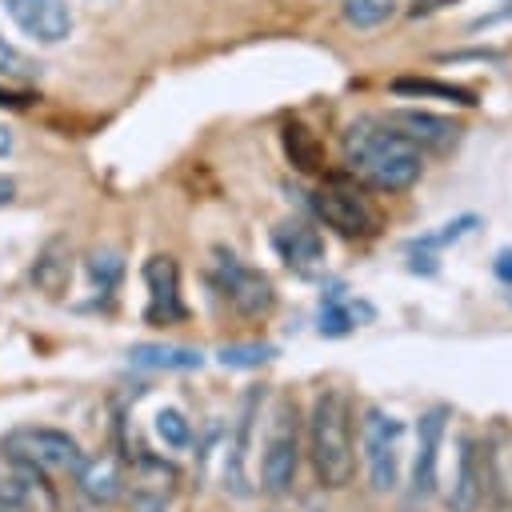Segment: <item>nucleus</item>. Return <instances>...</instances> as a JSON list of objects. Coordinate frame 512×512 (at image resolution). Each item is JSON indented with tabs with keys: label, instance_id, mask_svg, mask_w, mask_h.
Instances as JSON below:
<instances>
[{
	"label": "nucleus",
	"instance_id": "f03ea898",
	"mask_svg": "<svg viewBox=\"0 0 512 512\" xmlns=\"http://www.w3.org/2000/svg\"><path fill=\"white\" fill-rule=\"evenodd\" d=\"M308 456L324 488H344L356 472L352 452V400L340 388H320L308 412Z\"/></svg>",
	"mask_w": 512,
	"mask_h": 512
},
{
	"label": "nucleus",
	"instance_id": "2f4dec72",
	"mask_svg": "<svg viewBox=\"0 0 512 512\" xmlns=\"http://www.w3.org/2000/svg\"><path fill=\"white\" fill-rule=\"evenodd\" d=\"M12 144H16V136H12V128H4V124H0V160H4L8 152H12Z\"/></svg>",
	"mask_w": 512,
	"mask_h": 512
},
{
	"label": "nucleus",
	"instance_id": "f3484780",
	"mask_svg": "<svg viewBox=\"0 0 512 512\" xmlns=\"http://www.w3.org/2000/svg\"><path fill=\"white\" fill-rule=\"evenodd\" d=\"M128 364L148 368V372H196V368H204V352H196L188 344H132Z\"/></svg>",
	"mask_w": 512,
	"mask_h": 512
},
{
	"label": "nucleus",
	"instance_id": "4be33fe9",
	"mask_svg": "<svg viewBox=\"0 0 512 512\" xmlns=\"http://www.w3.org/2000/svg\"><path fill=\"white\" fill-rule=\"evenodd\" d=\"M476 228H480V216H476V212H464V216H456V220H448V224H440V228H432V232L408 240V252H436V248H448V244L464 240V236L476 232Z\"/></svg>",
	"mask_w": 512,
	"mask_h": 512
},
{
	"label": "nucleus",
	"instance_id": "b1692460",
	"mask_svg": "<svg viewBox=\"0 0 512 512\" xmlns=\"http://www.w3.org/2000/svg\"><path fill=\"white\" fill-rule=\"evenodd\" d=\"M156 436L164 440V448L180 452V448L192 444V424L184 420V412H176V408H160V412H156Z\"/></svg>",
	"mask_w": 512,
	"mask_h": 512
},
{
	"label": "nucleus",
	"instance_id": "7ed1b4c3",
	"mask_svg": "<svg viewBox=\"0 0 512 512\" xmlns=\"http://www.w3.org/2000/svg\"><path fill=\"white\" fill-rule=\"evenodd\" d=\"M0 452H4L8 464H24V468H36V472H68V476H76L80 464L88 460L80 452L76 436H68L64 428H44V424L12 428L0 440Z\"/></svg>",
	"mask_w": 512,
	"mask_h": 512
},
{
	"label": "nucleus",
	"instance_id": "a878e982",
	"mask_svg": "<svg viewBox=\"0 0 512 512\" xmlns=\"http://www.w3.org/2000/svg\"><path fill=\"white\" fill-rule=\"evenodd\" d=\"M392 16V0H344V20L356 28H372Z\"/></svg>",
	"mask_w": 512,
	"mask_h": 512
},
{
	"label": "nucleus",
	"instance_id": "39448f33",
	"mask_svg": "<svg viewBox=\"0 0 512 512\" xmlns=\"http://www.w3.org/2000/svg\"><path fill=\"white\" fill-rule=\"evenodd\" d=\"M212 284H216V292L228 300V308L240 312V316H248V320H260V316H268V312L276 308V288H272V280H268L260 268L236 260V256L224 252V248H216Z\"/></svg>",
	"mask_w": 512,
	"mask_h": 512
},
{
	"label": "nucleus",
	"instance_id": "9d476101",
	"mask_svg": "<svg viewBox=\"0 0 512 512\" xmlns=\"http://www.w3.org/2000/svg\"><path fill=\"white\" fill-rule=\"evenodd\" d=\"M12 24L36 44H60L72 36V8L68 0H0Z\"/></svg>",
	"mask_w": 512,
	"mask_h": 512
},
{
	"label": "nucleus",
	"instance_id": "7c9ffc66",
	"mask_svg": "<svg viewBox=\"0 0 512 512\" xmlns=\"http://www.w3.org/2000/svg\"><path fill=\"white\" fill-rule=\"evenodd\" d=\"M12 196H16V184H12L8 176H0V208H4V204H12Z\"/></svg>",
	"mask_w": 512,
	"mask_h": 512
},
{
	"label": "nucleus",
	"instance_id": "cd10ccee",
	"mask_svg": "<svg viewBox=\"0 0 512 512\" xmlns=\"http://www.w3.org/2000/svg\"><path fill=\"white\" fill-rule=\"evenodd\" d=\"M492 276H496L500 284L512 288V248H500V252H496V260H492Z\"/></svg>",
	"mask_w": 512,
	"mask_h": 512
},
{
	"label": "nucleus",
	"instance_id": "5701e85b",
	"mask_svg": "<svg viewBox=\"0 0 512 512\" xmlns=\"http://www.w3.org/2000/svg\"><path fill=\"white\" fill-rule=\"evenodd\" d=\"M272 356H276V344H264V340H232L216 348V360L224 368H260Z\"/></svg>",
	"mask_w": 512,
	"mask_h": 512
},
{
	"label": "nucleus",
	"instance_id": "423d86ee",
	"mask_svg": "<svg viewBox=\"0 0 512 512\" xmlns=\"http://www.w3.org/2000/svg\"><path fill=\"white\" fill-rule=\"evenodd\" d=\"M400 436H404V420H396L376 404L364 408L360 444H364V468L376 492H396L400 484Z\"/></svg>",
	"mask_w": 512,
	"mask_h": 512
},
{
	"label": "nucleus",
	"instance_id": "393cba45",
	"mask_svg": "<svg viewBox=\"0 0 512 512\" xmlns=\"http://www.w3.org/2000/svg\"><path fill=\"white\" fill-rule=\"evenodd\" d=\"M88 276H92V284L100 288V292H116V284H120V276H124V264H120V256L116 252H96V256H88Z\"/></svg>",
	"mask_w": 512,
	"mask_h": 512
},
{
	"label": "nucleus",
	"instance_id": "20e7f679",
	"mask_svg": "<svg viewBox=\"0 0 512 512\" xmlns=\"http://www.w3.org/2000/svg\"><path fill=\"white\" fill-rule=\"evenodd\" d=\"M300 468V408L292 396H280L268 416V440L260 456V484L268 496H284L296 484Z\"/></svg>",
	"mask_w": 512,
	"mask_h": 512
},
{
	"label": "nucleus",
	"instance_id": "412c9836",
	"mask_svg": "<svg viewBox=\"0 0 512 512\" xmlns=\"http://www.w3.org/2000/svg\"><path fill=\"white\" fill-rule=\"evenodd\" d=\"M392 92L396 96H440V100H452V104H476V96L468 88L428 80V76H400V80H392Z\"/></svg>",
	"mask_w": 512,
	"mask_h": 512
},
{
	"label": "nucleus",
	"instance_id": "aec40b11",
	"mask_svg": "<svg viewBox=\"0 0 512 512\" xmlns=\"http://www.w3.org/2000/svg\"><path fill=\"white\" fill-rule=\"evenodd\" d=\"M280 144H284V156L292 160L296 172H324V148H320V140L304 124L288 120L280 128Z\"/></svg>",
	"mask_w": 512,
	"mask_h": 512
},
{
	"label": "nucleus",
	"instance_id": "ddd939ff",
	"mask_svg": "<svg viewBox=\"0 0 512 512\" xmlns=\"http://www.w3.org/2000/svg\"><path fill=\"white\" fill-rule=\"evenodd\" d=\"M260 400L264 392L252 388L240 404V416H236V432H232V448L224 456V488L232 496H252L248 488V472H244V460H248V444H252V424H256V412H260Z\"/></svg>",
	"mask_w": 512,
	"mask_h": 512
},
{
	"label": "nucleus",
	"instance_id": "f8f14e48",
	"mask_svg": "<svg viewBox=\"0 0 512 512\" xmlns=\"http://www.w3.org/2000/svg\"><path fill=\"white\" fill-rule=\"evenodd\" d=\"M384 124H392L400 136H408L420 152L424 148L448 152L460 140V124H452L448 116H436V112H420V108H396L384 116Z\"/></svg>",
	"mask_w": 512,
	"mask_h": 512
},
{
	"label": "nucleus",
	"instance_id": "1a4fd4ad",
	"mask_svg": "<svg viewBox=\"0 0 512 512\" xmlns=\"http://www.w3.org/2000/svg\"><path fill=\"white\" fill-rule=\"evenodd\" d=\"M144 288H148V304H144V320L148 324H180L188 316L184 300H180V268L172 256H148L144 268Z\"/></svg>",
	"mask_w": 512,
	"mask_h": 512
},
{
	"label": "nucleus",
	"instance_id": "2eb2a0df",
	"mask_svg": "<svg viewBox=\"0 0 512 512\" xmlns=\"http://www.w3.org/2000/svg\"><path fill=\"white\" fill-rule=\"evenodd\" d=\"M272 248H276V256H280L288 268H296V272H308V268H316V264L324 260V240H320V232H316L312 224H304V220H284V224H276V228H272Z\"/></svg>",
	"mask_w": 512,
	"mask_h": 512
},
{
	"label": "nucleus",
	"instance_id": "c85d7f7f",
	"mask_svg": "<svg viewBox=\"0 0 512 512\" xmlns=\"http://www.w3.org/2000/svg\"><path fill=\"white\" fill-rule=\"evenodd\" d=\"M448 4H456V0H412V4H408V12H412V16H432V12L448 8Z\"/></svg>",
	"mask_w": 512,
	"mask_h": 512
},
{
	"label": "nucleus",
	"instance_id": "a211bd4d",
	"mask_svg": "<svg viewBox=\"0 0 512 512\" xmlns=\"http://www.w3.org/2000/svg\"><path fill=\"white\" fill-rule=\"evenodd\" d=\"M68 280H72V244L64 236H56L40 248L36 264H32V284L48 296H60L68 288Z\"/></svg>",
	"mask_w": 512,
	"mask_h": 512
},
{
	"label": "nucleus",
	"instance_id": "4468645a",
	"mask_svg": "<svg viewBox=\"0 0 512 512\" xmlns=\"http://www.w3.org/2000/svg\"><path fill=\"white\" fill-rule=\"evenodd\" d=\"M372 320H376V308H372L368 300H356V296H348L340 284H332V288L324 292V300H320L316 328H320V336L340 340V336H348L352 328L372 324Z\"/></svg>",
	"mask_w": 512,
	"mask_h": 512
},
{
	"label": "nucleus",
	"instance_id": "473e14b6",
	"mask_svg": "<svg viewBox=\"0 0 512 512\" xmlns=\"http://www.w3.org/2000/svg\"><path fill=\"white\" fill-rule=\"evenodd\" d=\"M508 304H512V296H508Z\"/></svg>",
	"mask_w": 512,
	"mask_h": 512
},
{
	"label": "nucleus",
	"instance_id": "6e6552de",
	"mask_svg": "<svg viewBox=\"0 0 512 512\" xmlns=\"http://www.w3.org/2000/svg\"><path fill=\"white\" fill-rule=\"evenodd\" d=\"M448 404H432L428 412H420L416 420V460H412V480H408V500L420 504L436 492V460H440V444L448 432Z\"/></svg>",
	"mask_w": 512,
	"mask_h": 512
},
{
	"label": "nucleus",
	"instance_id": "6ab92c4d",
	"mask_svg": "<svg viewBox=\"0 0 512 512\" xmlns=\"http://www.w3.org/2000/svg\"><path fill=\"white\" fill-rule=\"evenodd\" d=\"M76 488L84 492V500H92V504H112L120 492H124V476H120V468H116V460H108V456H100V460H84L80 464V472H76Z\"/></svg>",
	"mask_w": 512,
	"mask_h": 512
},
{
	"label": "nucleus",
	"instance_id": "0eeeda50",
	"mask_svg": "<svg viewBox=\"0 0 512 512\" xmlns=\"http://www.w3.org/2000/svg\"><path fill=\"white\" fill-rule=\"evenodd\" d=\"M308 204H312V212H316L328 228H336L340 236H376V232H380V216H376V208L368 204V196H360L356 188H348V184H340V180H328L324 188H316V192L308 196Z\"/></svg>",
	"mask_w": 512,
	"mask_h": 512
},
{
	"label": "nucleus",
	"instance_id": "9b49d317",
	"mask_svg": "<svg viewBox=\"0 0 512 512\" xmlns=\"http://www.w3.org/2000/svg\"><path fill=\"white\" fill-rule=\"evenodd\" d=\"M176 492V468L160 456L140 452L132 464V512H168Z\"/></svg>",
	"mask_w": 512,
	"mask_h": 512
},
{
	"label": "nucleus",
	"instance_id": "f257e3e1",
	"mask_svg": "<svg viewBox=\"0 0 512 512\" xmlns=\"http://www.w3.org/2000/svg\"><path fill=\"white\" fill-rule=\"evenodd\" d=\"M340 148H344V164L368 188H380V192H404L424 172V152L408 136H400L392 124L372 116L352 120L344 128Z\"/></svg>",
	"mask_w": 512,
	"mask_h": 512
},
{
	"label": "nucleus",
	"instance_id": "dca6fc26",
	"mask_svg": "<svg viewBox=\"0 0 512 512\" xmlns=\"http://www.w3.org/2000/svg\"><path fill=\"white\" fill-rule=\"evenodd\" d=\"M484 500V468H480V448L472 436H460V456H456V480L448 488V512H476Z\"/></svg>",
	"mask_w": 512,
	"mask_h": 512
},
{
	"label": "nucleus",
	"instance_id": "c756f323",
	"mask_svg": "<svg viewBox=\"0 0 512 512\" xmlns=\"http://www.w3.org/2000/svg\"><path fill=\"white\" fill-rule=\"evenodd\" d=\"M28 104V92H12L0 84V108H24Z\"/></svg>",
	"mask_w": 512,
	"mask_h": 512
},
{
	"label": "nucleus",
	"instance_id": "bb28decb",
	"mask_svg": "<svg viewBox=\"0 0 512 512\" xmlns=\"http://www.w3.org/2000/svg\"><path fill=\"white\" fill-rule=\"evenodd\" d=\"M0 76H8V80H28V76H36V64H32L16 44H8L4 36H0Z\"/></svg>",
	"mask_w": 512,
	"mask_h": 512
}]
</instances>
